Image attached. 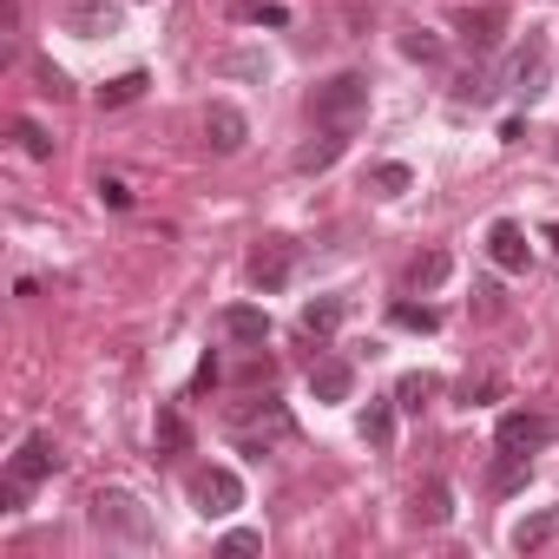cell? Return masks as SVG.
Instances as JSON below:
<instances>
[{
    "instance_id": "obj_29",
    "label": "cell",
    "mask_w": 559,
    "mask_h": 559,
    "mask_svg": "<svg viewBox=\"0 0 559 559\" xmlns=\"http://www.w3.org/2000/svg\"><path fill=\"white\" fill-rule=\"evenodd\" d=\"M224 552H263V533L237 526V533H224Z\"/></svg>"
},
{
    "instance_id": "obj_15",
    "label": "cell",
    "mask_w": 559,
    "mask_h": 559,
    "mask_svg": "<svg viewBox=\"0 0 559 559\" xmlns=\"http://www.w3.org/2000/svg\"><path fill=\"white\" fill-rule=\"evenodd\" d=\"M152 448H158V454H185V448H191V421H185L178 408H158V421H152Z\"/></svg>"
},
{
    "instance_id": "obj_18",
    "label": "cell",
    "mask_w": 559,
    "mask_h": 559,
    "mask_svg": "<svg viewBox=\"0 0 559 559\" xmlns=\"http://www.w3.org/2000/svg\"><path fill=\"white\" fill-rule=\"evenodd\" d=\"M435 395H441V382H435L428 369H415V376H402V382H395V408H408V415H421Z\"/></svg>"
},
{
    "instance_id": "obj_32",
    "label": "cell",
    "mask_w": 559,
    "mask_h": 559,
    "mask_svg": "<svg viewBox=\"0 0 559 559\" xmlns=\"http://www.w3.org/2000/svg\"><path fill=\"white\" fill-rule=\"evenodd\" d=\"M546 243H552V257H559V224H546Z\"/></svg>"
},
{
    "instance_id": "obj_24",
    "label": "cell",
    "mask_w": 559,
    "mask_h": 559,
    "mask_svg": "<svg viewBox=\"0 0 559 559\" xmlns=\"http://www.w3.org/2000/svg\"><path fill=\"white\" fill-rule=\"evenodd\" d=\"M389 317H395V330H421V336H428V330H435V323H441V317H435V310H428V304H395V310H389Z\"/></svg>"
},
{
    "instance_id": "obj_28",
    "label": "cell",
    "mask_w": 559,
    "mask_h": 559,
    "mask_svg": "<svg viewBox=\"0 0 559 559\" xmlns=\"http://www.w3.org/2000/svg\"><path fill=\"white\" fill-rule=\"evenodd\" d=\"M243 21H263V27H284V8H270V0H243Z\"/></svg>"
},
{
    "instance_id": "obj_1",
    "label": "cell",
    "mask_w": 559,
    "mask_h": 559,
    "mask_svg": "<svg viewBox=\"0 0 559 559\" xmlns=\"http://www.w3.org/2000/svg\"><path fill=\"white\" fill-rule=\"evenodd\" d=\"M310 112H317V126H330V132H356V119L369 112V73H336L330 86H317Z\"/></svg>"
},
{
    "instance_id": "obj_26",
    "label": "cell",
    "mask_w": 559,
    "mask_h": 559,
    "mask_svg": "<svg viewBox=\"0 0 559 559\" xmlns=\"http://www.w3.org/2000/svg\"><path fill=\"white\" fill-rule=\"evenodd\" d=\"M546 533H552V513H533V520H520V526H513V546L526 552V546H539Z\"/></svg>"
},
{
    "instance_id": "obj_31",
    "label": "cell",
    "mask_w": 559,
    "mask_h": 559,
    "mask_svg": "<svg viewBox=\"0 0 559 559\" xmlns=\"http://www.w3.org/2000/svg\"><path fill=\"white\" fill-rule=\"evenodd\" d=\"M99 198H106V204H112V211H126V204H132V191H126V185H119V178H106V185H99Z\"/></svg>"
},
{
    "instance_id": "obj_20",
    "label": "cell",
    "mask_w": 559,
    "mask_h": 559,
    "mask_svg": "<svg viewBox=\"0 0 559 559\" xmlns=\"http://www.w3.org/2000/svg\"><path fill=\"white\" fill-rule=\"evenodd\" d=\"M145 86H152L145 73H119V80H106V86H99V106H132Z\"/></svg>"
},
{
    "instance_id": "obj_19",
    "label": "cell",
    "mask_w": 559,
    "mask_h": 559,
    "mask_svg": "<svg viewBox=\"0 0 559 559\" xmlns=\"http://www.w3.org/2000/svg\"><path fill=\"white\" fill-rule=\"evenodd\" d=\"M336 323H343V297H317V304H304V330H310V336H336Z\"/></svg>"
},
{
    "instance_id": "obj_25",
    "label": "cell",
    "mask_w": 559,
    "mask_h": 559,
    "mask_svg": "<svg viewBox=\"0 0 559 559\" xmlns=\"http://www.w3.org/2000/svg\"><path fill=\"white\" fill-rule=\"evenodd\" d=\"M14 139H21V152H27V158H53V139H47L34 119H21V126H14Z\"/></svg>"
},
{
    "instance_id": "obj_8",
    "label": "cell",
    "mask_w": 559,
    "mask_h": 559,
    "mask_svg": "<svg viewBox=\"0 0 559 559\" xmlns=\"http://www.w3.org/2000/svg\"><path fill=\"white\" fill-rule=\"evenodd\" d=\"M53 474V441L47 435H27L21 448H14V461H8V480H21V487H40Z\"/></svg>"
},
{
    "instance_id": "obj_4",
    "label": "cell",
    "mask_w": 559,
    "mask_h": 559,
    "mask_svg": "<svg viewBox=\"0 0 559 559\" xmlns=\"http://www.w3.org/2000/svg\"><path fill=\"white\" fill-rule=\"evenodd\" d=\"M290 270H297V243H290V237H263V243L250 250V284H257V290H284Z\"/></svg>"
},
{
    "instance_id": "obj_12",
    "label": "cell",
    "mask_w": 559,
    "mask_h": 559,
    "mask_svg": "<svg viewBox=\"0 0 559 559\" xmlns=\"http://www.w3.org/2000/svg\"><path fill=\"white\" fill-rule=\"evenodd\" d=\"M408 513H415V526H448V520H454V487H448V480H421Z\"/></svg>"
},
{
    "instance_id": "obj_2",
    "label": "cell",
    "mask_w": 559,
    "mask_h": 559,
    "mask_svg": "<svg viewBox=\"0 0 559 559\" xmlns=\"http://www.w3.org/2000/svg\"><path fill=\"white\" fill-rule=\"evenodd\" d=\"M93 526H99V533H119V539H132V546H145V539L158 533L152 513H145V500L126 493V487H99V493H93Z\"/></svg>"
},
{
    "instance_id": "obj_23",
    "label": "cell",
    "mask_w": 559,
    "mask_h": 559,
    "mask_svg": "<svg viewBox=\"0 0 559 559\" xmlns=\"http://www.w3.org/2000/svg\"><path fill=\"white\" fill-rule=\"evenodd\" d=\"M441 276H448V257H441V250H428V257H415V263H408V290H435Z\"/></svg>"
},
{
    "instance_id": "obj_27",
    "label": "cell",
    "mask_w": 559,
    "mask_h": 559,
    "mask_svg": "<svg viewBox=\"0 0 559 559\" xmlns=\"http://www.w3.org/2000/svg\"><path fill=\"white\" fill-rule=\"evenodd\" d=\"M402 53H408V60H441V40L415 27V34H402Z\"/></svg>"
},
{
    "instance_id": "obj_16",
    "label": "cell",
    "mask_w": 559,
    "mask_h": 559,
    "mask_svg": "<svg viewBox=\"0 0 559 559\" xmlns=\"http://www.w3.org/2000/svg\"><path fill=\"white\" fill-rule=\"evenodd\" d=\"M526 474H533V461H526V454H513V448H500V461L487 467V487H493V493H520V487H526Z\"/></svg>"
},
{
    "instance_id": "obj_13",
    "label": "cell",
    "mask_w": 559,
    "mask_h": 559,
    "mask_svg": "<svg viewBox=\"0 0 559 559\" xmlns=\"http://www.w3.org/2000/svg\"><path fill=\"white\" fill-rule=\"evenodd\" d=\"M500 86H507V93H539V40H526V47H513V53H507Z\"/></svg>"
},
{
    "instance_id": "obj_5",
    "label": "cell",
    "mask_w": 559,
    "mask_h": 559,
    "mask_svg": "<svg viewBox=\"0 0 559 559\" xmlns=\"http://www.w3.org/2000/svg\"><path fill=\"white\" fill-rule=\"evenodd\" d=\"M60 27L80 34V40H99V34H119V8H112V0H67Z\"/></svg>"
},
{
    "instance_id": "obj_7",
    "label": "cell",
    "mask_w": 559,
    "mask_h": 559,
    "mask_svg": "<svg viewBox=\"0 0 559 559\" xmlns=\"http://www.w3.org/2000/svg\"><path fill=\"white\" fill-rule=\"evenodd\" d=\"M204 139H211V152L217 158H230V152H243V139H250V126H243V112L237 106H204Z\"/></svg>"
},
{
    "instance_id": "obj_17",
    "label": "cell",
    "mask_w": 559,
    "mask_h": 559,
    "mask_svg": "<svg viewBox=\"0 0 559 559\" xmlns=\"http://www.w3.org/2000/svg\"><path fill=\"white\" fill-rule=\"evenodd\" d=\"M343 139H349V132H330V126H323V139H310V145L297 152V171H330V165L343 158Z\"/></svg>"
},
{
    "instance_id": "obj_6",
    "label": "cell",
    "mask_w": 559,
    "mask_h": 559,
    "mask_svg": "<svg viewBox=\"0 0 559 559\" xmlns=\"http://www.w3.org/2000/svg\"><path fill=\"white\" fill-rule=\"evenodd\" d=\"M552 435H559V428H552L546 415H533V408H513V415H500V448H513V454H539Z\"/></svg>"
},
{
    "instance_id": "obj_3",
    "label": "cell",
    "mask_w": 559,
    "mask_h": 559,
    "mask_svg": "<svg viewBox=\"0 0 559 559\" xmlns=\"http://www.w3.org/2000/svg\"><path fill=\"white\" fill-rule=\"evenodd\" d=\"M191 507H198L204 520H224V513L243 507V480H237L230 467H198V474H191Z\"/></svg>"
},
{
    "instance_id": "obj_11",
    "label": "cell",
    "mask_w": 559,
    "mask_h": 559,
    "mask_svg": "<svg viewBox=\"0 0 559 559\" xmlns=\"http://www.w3.org/2000/svg\"><path fill=\"white\" fill-rule=\"evenodd\" d=\"M349 389H356V369H349L343 356L310 362V395H317V402H349Z\"/></svg>"
},
{
    "instance_id": "obj_30",
    "label": "cell",
    "mask_w": 559,
    "mask_h": 559,
    "mask_svg": "<svg viewBox=\"0 0 559 559\" xmlns=\"http://www.w3.org/2000/svg\"><path fill=\"white\" fill-rule=\"evenodd\" d=\"M27 493H34V487H21V480H0V507H8V513H21V507H27Z\"/></svg>"
},
{
    "instance_id": "obj_10",
    "label": "cell",
    "mask_w": 559,
    "mask_h": 559,
    "mask_svg": "<svg viewBox=\"0 0 559 559\" xmlns=\"http://www.w3.org/2000/svg\"><path fill=\"white\" fill-rule=\"evenodd\" d=\"M487 257H493L500 270H526V257H533V243H526V230H520L513 217H500V224L487 230Z\"/></svg>"
},
{
    "instance_id": "obj_14",
    "label": "cell",
    "mask_w": 559,
    "mask_h": 559,
    "mask_svg": "<svg viewBox=\"0 0 559 559\" xmlns=\"http://www.w3.org/2000/svg\"><path fill=\"white\" fill-rule=\"evenodd\" d=\"M217 330H224L230 343H263V336H270V317H263L257 304H230V310L217 317Z\"/></svg>"
},
{
    "instance_id": "obj_22",
    "label": "cell",
    "mask_w": 559,
    "mask_h": 559,
    "mask_svg": "<svg viewBox=\"0 0 559 559\" xmlns=\"http://www.w3.org/2000/svg\"><path fill=\"white\" fill-rule=\"evenodd\" d=\"M362 441H376V448L395 441V408H389V402H369V415H362Z\"/></svg>"
},
{
    "instance_id": "obj_9",
    "label": "cell",
    "mask_w": 559,
    "mask_h": 559,
    "mask_svg": "<svg viewBox=\"0 0 559 559\" xmlns=\"http://www.w3.org/2000/svg\"><path fill=\"white\" fill-rule=\"evenodd\" d=\"M500 27H507V8H493V0L461 14V40H467L474 53H493V47H500Z\"/></svg>"
},
{
    "instance_id": "obj_21",
    "label": "cell",
    "mask_w": 559,
    "mask_h": 559,
    "mask_svg": "<svg viewBox=\"0 0 559 559\" xmlns=\"http://www.w3.org/2000/svg\"><path fill=\"white\" fill-rule=\"evenodd\" d=\"M408 185H415L408 165H376V171H369V191H376V198H402Z\"/></svg>"
}]
</instances>
